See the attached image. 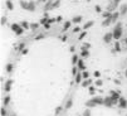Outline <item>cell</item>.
Returning a JSON list of instances; mask_svg holds the SVG:
<instances>
[{"mask_svg": "<svg viewBox=\"0 0 127 116\" xmlns=\"http://www.w3.org/2000/svg\"><path fill=\"white\" fill-rule=\"evenodd\" d=\"M112 33H113V39H115V41H118V39H120V38L122 37V34H123V29H122V24H121V23H117Z\"/></svg>", "mask_w": 127, "mask_h": 116, "instance_id": "1", "label": "cell"}, {"mask_svg": "<svg viewBox=\"0 0 127 116\" xmlns=\"http://www.w3.org/2000/svg\"><path fill=\"white\" fill-rule=\"evenodd\" d=\"M11 30H13L16 35H22V34L24 33V30H25V29H24L20 24H18V23H13V24H11Z\"/></svg>", "mask_w": 127, "mask_h": 116, "instance_id": "2", "label": "cell"}, {"mask_svg": "<svg viewBox=\"0 0 127 116\" xmlns=\"http://www.w3.org/2000/svg\"><path fill=\"white\" fill-rule=\"evenodd\" d=\"M113 41V33H111V32H108V33H106L104 35H103V42L104 43H111Z\"/></svg>", "mask_w": 127, "mask_h": 116, "instance_id": "3", "label": "cell"}, {"mask_svg": "<svg viewBox=\"0 0 127 116\" xmlns=\"http://www.w3.org/2000/svg\"><path fill=\"white\" fill-rule=\"evenodd\" d=\"M103 105H106L107 107H111V106L115 105V102H113V100H112L111 96H107V97L103 99Z\"/></svg>", "mask_w": 127, "mask_h": 116, "instance_id": "4", "label": "cell"}, {"mask_svg": "<svg viewBox=\"0 0 127 116\" xmlns=\"http://www.w3.org/2000/svg\"><path fill=\"white\" fill-rule=\"evenodd\" d=\"M118 106H120L121 109H126V107H127V101H126V99L120 97V100H118Z\"/></svg>", "mask_w": 127, "mask_h": 116, "instance_id": "5", "label": "cell"}, {"mask_svg": "<svg viewBox=\"0 0 127 116\" xmlns=\"http://www.w3.org/2000/svg\"><path fill=\"white\" fill-rule=\"evenodd\" d=\"M27 10H29V11H34L35 10V3L34 1H28V9Z\"/></svg>", "mask_w": 127, "mask_h": 116, "instance_id": "6", "label": "cell"}, {"mask_svg": "<svg viewBox=\"0 0 127 116\" xmlns=\"http://www.w3.org/2000/svg\"><path fill=\"white\" fill-rule=\"evenodd\" d=\"M77 66H78V68H79V69L86 71V66H84V61H83V59H79V61H78V63H77Z\"/></svg>", "mask_w": 127, "mask_h": 116, "instance_id": "7", "label": "cell"}, {"mask_svg": "<svg viewBox=\"0 0 127 116\" xmlns=\"http://www.w3.org/2000/svg\"><path fill=\"white\" fill-rule=\"evenodd\" d=\"M81 54H82V57H84V58H87V57H89V51L87 49V48H82V52H81Z\"/></svg>", "mask_w": 127, "mask_h": 116, "instance_id": "8", "label": "cell"}, {"mask_svg": "<svg viewBox=\"0 0 127 116\" xmlns=\"http://www.w3.org/2000/svg\"><path fill=\"white\" fill-rule=\"evenodd\" d=\"M126 13H127V4H122V5H121V9H120V14L123 15V14H126Z\"/></svg>", "mask_w": 127, "mask_h": 116, "instance_id": "9", "label": "cell"}, {"mask_svg": "<svg viewBox=\"0 0 127 116\" xmlns=\"http://www.w3.org/2000/svg\"><path fill=\"white\" fill-rule=\"evenodd\" d=\"M82 19H83V18H82V15H77V16H74L73 19H72V22L78 24V23H81V22H82Z\"/></svg>", "mask_w": 127, "mask_h": 116, "instance_id": "10", "label": "cell"}, {"mask_svg": "<svg viewBox=\"0 0 127 116\" xmlns=\"http://www.w3.org/2000/svg\"><path fill=\"white\" fill-rule=\"evenodd\" d=\"M111 22H112V19H111V18H107L106 20L102 22V25H103V27H108V25L111 24Z\"/></svg>", "mask_w": 127, "mask_h": 116, "instance_id": "11", "label": "cell"}, {"mask_svg": "<svg viewBox=\"0 0 127 116\" xmlns=\"http://www.w3.org/2000/svg\"><path fill=\"white\" fill-rule=\"evenodd\" d=\"M78 56L77 54H73V57H72V64H73V66H76L77 63H78Z\"/></svg>", "mask_w": 127, "mask_h": 116, "instance_id": "12", "label": "cell"}, {"mask_svg": "<svg viewBox=\"0 0 127 116\" xmlns=\"http://www.w3.org/2000/svg\"><path fill=\"white\" fill-rule=\"evenodd\" d=\"M20 25H22L25 30H29V29H30V24H29L28 22H22V24H20Z\"/></svg>", "mask_w": 127, "mask_h": 116, "instance_id": "13", "label": "cell"}, {"mask_svg": "<svg viewBox=\"0 0 127 116\" xmlns=\"http://www.w3.org/2000/svg\"><path fill=\"white\" fill-rule=\"evenodd\" d=\"M72 105H73V100H72V99H69V100L67 101V104H65V110L70 109V107H72Z\"/></svg>", "mask_w": 127, "mask_h": 116, "instance_id": "14", "label": "cell"}, {"mask_svg": "<svg viewBox=\"0 0 127 116\" xmlns=\"http://www.w3.org/2000/svg\"><path fill=\"white\" fill-rule=\"evenodd\" d=\"M102 16H103L104 19H107V18H111L112 14H111V11H103V13H102Z\"/></svg>", "mask_w": 127, "mask_h": 116, "instance_id": "15", "label": "cell"}, {"mask_svg": "<svg viewBox=\"0 0 127 116\" xmlns=\"http://www.w3.org/2000/svg\"><path fill=\"white\" fill-rule=\"evenodd\" d=\"M89 85H91V80H89V78H87V80H84V81L82 82V86H83V87H89Z\"/></svg>", "mask_w": 127, "mask_h": 116, "instance_id": "16", "label": "cell"}, {"mask_svg": "<svg viewBox=\"0 0 127 116\" xmlns=\"http://www.w3.org/2000/svg\"><path fill=\"white\" fill-rule=\"evenodd\" d=\"M11 83H13V80H9L8 82H6V85H5V91H10V86H11Z\"/></svg>", "mask_w": 127, "mask_h": 116, "instance_id": "17", "label": "cell"}, {"mask_svg": "<svg viewBox=\"0 0 127 116\" xmlns=\"http://www.w3.org/2000/svg\"><path fill=\"white\" fill-rule=\"evenodd\" d=\"M118 16H120V13H118V11L113 13V14H112V16H111V19H112V22H116Z\"/></svg>", "mask_w": 127, "mask_h": 116, "instance_id": "18", "label": "cell"}, {"mask_svg": "<svg viewBox=\"0 0 127 116\" xmlns=\"http://www.w3.org/2000/svg\"><path fill=\"white\" fill-rule=\"evenodd\" d=\"M6 8H8L9 10H13V9H14V5H13V3H11V0H8V1H6Z\"/></svg>", "mask_w": 127, "mask_h": 116, "instance_id": "19", "label": "cell"}, {"mask_svg": "<svg viewBox=\"0 0 127 116\" xmlns=\"http://www.w3.org/2000/svg\"><path fill=\"white\" fill-rule=\"evenodd\" d=\"M93 25V22L92 20H89V22H87L86 24H84V30H87L88 28H91V27H92Z\"/></svg>", "mask_w": 127, "mask_h": 116, "instance_id": "20", "label": "cell"}, {"mask_svg": "<svg viewBox=\"0 0 127 116\" xmlns=\"http://www.w3.org/2000/svg\"><path fill=\"white\" fill-rule=\"evenodd\" d=\"M82 77H83V76H81L79 73H77V76H76V82H77V83H81V82H82Z\"/></svg>", "mask_w": 127, "mask_h": 116, "instance_id": "21", "label": "cell"}, {"mask_svg": "<svg viewBox=\"0 0 127 116\" xmlns=\"http://www.w3.org/2000/svg\"><path fill=\"white\" fill-rule=\"evenodd\" d=\"M20 6L27 10V9H28V3H25V1H23V0H22V1H20Z\"/></svg>", "mask_w": 127, "mask_h": 116, "instance_id": "22", "label": "cell"}, {"mask_svg": "<svg viewBox=\"0 0 127 116\" xmlns=\"http://www.w3.org/2000/svg\"><path fill=\"white\" fill-rule=\"evenodd\" d=\"M6 72H13V64L11 63H9V64H6Z\"/></svg>", "mask_w": 127, "mask_h": 116, "instance_id": "23", "label": "cell"}, {"mask_svg": "<svg viewBox=\"0 0 127 116\" xmlns=\"http://www.w3.org/2000/svg\"><path fill=\"white\" fill-rule=\"evenodd\" d=\"M59 5H61V0H57V1H54V3H53L52 8H58Z\"/></svg>", "mask_w": 127, "mask_h": 116, "instance_id": "24", "label": "cell"}, {"mask_svg": "<svg viewBox=\"0 0 127 116\" xmlns=\"http://www.w3.org/2000/svg\"><path fill=\"white\" fill-rule=\"evenodd\" d=\"M82 76H83V78H84V80H87V78H88V77H89V73H88L87 71H83V73H82Z\"/></svg>", "mask_w": 127, "mask_h": 116, "instance_id": "25", "label": "cell"}, {"mask_svg": "<svg viewBox=\"0 0 127 116\" xmlns=\"http://www.w3.org/2000/svg\"><path fill=\"white\" fill-rule=\"evenodd\" d=\"M86 35H87V30H84V32H82V33L79 34V41H81V39H83V38H84Z\"/></svg>", "mask_w": 127, "mask_h": 116, "instance_id": "26", "label": "cell"}, {"mask_svg": "<svg viewBox=\"0 0 127 116\" xmlns=\"http://www.w3.org/2000/svg\"><path fill=\"white\" fill-rule=\"evenodd\" d=\"M72 71H73V72H72V74H73V76H77V73H78V68L74 66L73 67V69H72Z\"/></svg>", "mask_w": 127, "mask_h": 116, "instance_id": "27", "label": "cell"}, {"mask_svg": "<svg viewBox=\"0 0 127 116\" xmlns=\"http://www.w3.org/2000/svg\"><path fill=\"white\" fill-rule=\"evenodd\" d=\"M37 28H38V24H37V23H32V24H30V29H32V30H33V29H37Z\"/></svg>", "mask_w": 127, "mask_h": 116, "instance_id": "28", "label": "cell"}, {"mask_svg": "<svg viewBox=\"0 0 127 116\" xmlns=\"http://www.w3.org/2000/svg\"><path fill=\"white\" fill-rule=\"evenodd\" d=\"M69 27H70V22L68 20V22H65V23H64V30H67Z\"/></svg>", "mask_w": 127, "mask_h": 116, "instance_id": "29", "label": "cell"}, {"mask_svg": "<svg viewBox=\"0 0 127 116\" xmlns=\"http://www.w3.org/2000/svg\"><path fill=\"white\" fill-rule=\"evenodd\" d=\"M10 102V97H9V96H6V97L4 99V105H8Z\"/></svg>", "mask_w": 127, "mask_h": 116, "instance_id": "30", "label": "cell"}, {"mask_svg": "<svg viewBox=\"0 0 127 116\" xmlns=\"http://www.w3.org/2000/svg\"><path fill=\"white\" fill-rule=\"evenodd\" d=\"M89 93H91V95H95V93H96L95 87H89Z\"/></svg>", "mask_w": 127, "mask_h": 116, "instance_id": "31", "label": "cell"}, {"mask_svg": "<svg viewBox=\"0 0 127 116\" xmlns=\"http://www.w3.org/2000/svg\"><path fill=\"white\" fill-rule=\"evenodd\" d=\"M102 85H103V82H102L101 80H97V81H96V86H102Z\"/></svg>", "mask_w": 127, "mask_h": 116, "instance_id": "32", "label": "cell"}, {"mask_svg": "<svg viewBox=\"0 0 127 116\" xmlns=\"http://www.w3.org/2000/svg\"><path fill=\"white\" fill-rule=\"evenodd\" d=\"M73 32H74V33H79V32H81V28H79V27H76V28L73 29Z\"/></svg>", "mask_w": 127, "mask_h": 116, "instance_id": "33", "label": "cell"}, {"mask_svg": "<svg viewBox=\"0 0 127 116\" xmlns=\"http://www.w3.org/2000/svg\"><path fill=\"white\" fill-rule=\"evenodd\" d=\"M5 23H6V18H5V16H3V18H1V25H4Z\"/></svg>", "mask_w": 127, "mask_h": 116, "instance_id": "34", "label": "cell"}, {"mask_svg": "<svg viewBox=\"0 0 127 116\" xmlns=\"http://www.w3.org/2000/svg\"><path fill=\"white\" fill-rule=\"evenodd\" d=\"M96 11H97V13H101V11H102V10H101V6H99V5H97V6H96Z\"/></svg>", "mask_w": 127, "mask_h": 116, "instance_id": "35", "label": "cell"}, {"mask_svg": "<svg viewBox=\"0 0 127 116\" xmlns=\"http://www.w3.org/2000/svg\"><path fill=\"white\" fill-rule=\"evenodd\" d=\"M83 47L88 49V48H91V44H89V43H84V44H83Z\"/></svg>", "mask_w": 127, "mask_h": 116, "instance_id": "36", "label": "cell"}, {"mask_svg": "<svg viewBox=\"0 0 127 116\" xmlns=\"http://www.w3.org/2000/svg\"><path fill=\"white\" fill-rule=\"evenodd\" d=\"M99 76H101V72L96 71V72H95V77H99Z\"/></svg>", "mask_w": 127, "mask_h": 116, "instance_id": "37", "label": "cell"}, {"mask_svg": "<svg viewBox=\"0 0 127 116\" xmlns=\"http://www.w3.org/2000/svg\"><path fill=\"white\" fill-rule=\"evenodd\" d=\"M6 115V111H5V109H1V116H5Z\"/></svg>", "mask_w": 127, "mask_h": 116, "instance_id": "38", "label": "cell"}, {"mask_svg": "<svg viewBox=\"0 0 127 116\" xmlns=\"http://www.w3.org/2000/svg\"><path fill=\"white\" fill-rule=\"evenodd\" d=\"M116 49H117V51H120V43H118L117 41H116Z\"/></svg>", "mask_w": 127, "mask_h": 116, "instance_id": "39", "label": "cell"}, {"mask_svg": "<svg viewBox=\"0 0 127 116\" xmlns=\"http://www.w3.org/2000/svg\"><path fill=\"white\" fill-rule=\"evenodd\" d=\"M120 1H121V0H113V5H117Z\"/></svg>", "mask_w": 127, "mask_h": 116, "instance_id": "40", "label": "cell"}, {"mask_svg": "<svg viewBox=\"0 0 127 116\" xmlns=\"http://www.w3.org/2000/svg\"><path fill=\"white\" fill-rule=\"evenodd\" d=\"M61 110H62V107H58V109L56 110V114H59V112H61Z\"/></svg>", "mask_w": 127, "mask_h": 116, "instance_id": "41", "label": "cell"}, {"mask_svg": "<svg viewBox=\"0 0 127 116\" xmlns=\"http://www.w3.org/2000/svg\"><path fill=\"white\" fill-rule=\"evenodd\" d=\"M22 53H23V54H27V53H28V49H23Z\"/></svg>", "mask_w": 127, "mask_h": 116, "instance_id": "42", "label": "cell"}, {"mask_svg": "<svg viewBox=\"0 0 127 116\" xmlns=\"http://www.w3.org/2000/svg\"><path fill=\"white\" fill-rule=\"evenodd\" d=\"M42 38H43V35H42V34H40V35H38V37H37V38H35V39H42Z\"/></svg>", "mask_w": 127, "mask_h": 116, "instance_id": "43", "label": "cell"}, {"mask_svg": "<svg viewBox=\"0 0 127 116\" xmlns=\"http://www.w3.org/2000/svg\"><path fill=\"white\" fill-rule=\"evenodd\" d=\"M62 20V16H57V22H61Z\"/></svg>", "mask_w": 127, "mask_h": 116, "instance_id": "44", "label": "cell"}, {"mask_svg": "<svg viewBox=\"0 0 127 116\" xmlns=\"http://www.w3.org/2000/svg\"><path fill=\"white\" fill-rule=\"evenodd\" d=\"M125 76L127 77V68H126V71H125Z\"/></svg>", "mask_w": 127, "mask_h": 116, "instance_id": "45", "label": "cell"}, {"mask_svg": "<svg viewBox=\"0 0 127 116\" xmlns=\"http://www.w3.org/2000/svg\"><path fill=\"white\" fill-rule=\"evenodd\" d=\"M125 42H126V44H127V37H126V39H125Z\"/></svg>", "mask_w": 127, "mask_h": 116, "instance_id": "46", "label": "cell"}]
</instances>
